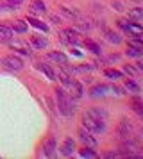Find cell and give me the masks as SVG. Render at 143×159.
Instances as JSON below:
<instances>
[{"instance_id": "f546056e", "label": "cell", "mask_w": 143, "mask_h": 159, "mask_svg": "<svg viewBox=\"0 0 143 159\" xmlns=\"http://www.w3.org/2000/svg\"><path fill=\"white\" fill-rule=\"evenodd\" d=\"M25 29H27V25H25L23 22H16L14 23V30H16V32H25Z\"/></svg>"}, {"instance_id": "83f0119b", "label": "cell", "mask_w": 143, "mask_h": 159, "mask_svg": "<svg viewBox=\"0 0 143 159\" xmlns=\"http://www.w3.org/2000/svg\"><path fill=\"white\" fill-rule=\"evenodd\" d=\"M104 73L109 79H122V72H118V70H106Z\"/></svg>"}, {"instance_id": "ac0fdd59", "label": "cell", "mask_w": 143, "mask_h": 159, "mask_svg": "<svg viewBox=\"0 0 143 159\" xmlns=\"http://www.w3.org/2000/svg\"><path fill=\"white\" fill-rule=\"evenodd\" d=\"M129 18H132L134 22H140V20L143 18V9H141V7L131 9V11H129Z\"/></svg>"}, {"instance_id": "7402d4cb", "label": "cell", "mask_w": 143, "mask_h": 159, "mask_svg": "<svg viewBox=\"0 0 143 159\" xmlns=\"http://www.w3.org/2000/svg\"><path fill=\"white\" fill-rule=\"evenodd\" d=\"M106 38L111 43H120V36H118L116 32H113V30H109V29H106Z\"/></svg>"}, {"instance_id": "ffe728a7", "label": "cell", "mask_w": 143, "mask_h": 159, "mask_svg": "<svg viewBox=\"0 0 143 159\" xmlns=\"http://www.w3.org/2000/svg\"><path fill=\"white\" fill-rule=\"evenodd\" d=\"M32 45H34L36 48H45L48 41H47V38H41V36H34L32 38Z\"/></svg>"}, {"instance_id": "1f68e13d", "label": "cell", "mask_w": 143, "mask_h": 159, "mask_svg": "<svg viewBox=\"0 0 143 159\" xmlns=\"http://www.w3.org/2000/svg\"><path fill=\"white\" fill-rule=\"evenodd\" d=\"M129 45L131 47H136V48H143V43L140 39H132V41H129Z\"/></svg>"}, {"instance_id": "5bb4252c", "label": "cell", "mask_w": 143, "mask_h": 159, "mask_svg": "<svg viewBox=\"0 0 143 159\" xmlns=\"http://www.w3.org/2000/svg\"><path fill=\"white\" fill-rule=\"evenodd\" d=\"M88 115L93 116L95 120H99V122H102V123H106V120H107L106 111H102V109H90V111H88Z\"/></svg>"}, {"instance_id": "30bf717a", "label": "cell", "mask_w": 143, "mask_h": 159, "mask_svg": "<svg viewBox=\"0 0 143 159\" xmlns=\"http://www.w3.org/2000/svg\"><path fill=\"white\" fill-rule=\"evenodd\" d=\"M48 57L52 59V61H56V63H59L61 66H66L68 65V57L64 56L63 52H50Z\"/></svg>"}, {"instance_id": "5b68a950", "label": "cell", "mask_w": 143, "mask_h": 159, "mask_svg": "<svg viewBox=\"0 0 143 159\" xmlns=\"http://www.w3.org/2000/svg\"><path fill=\"white\" fill-rule=\"evenodd\" d=\"M7 43L11 45V48L16 52H20V54H25V56H30V47H29L25 41H20V39H14V41H7Z\"/></svg>"}, {"instance_id": "d6986e66", "label": "cell", "mask_w": 143, "mask_h": 159, "mask_svg": "<svg viewBox=\"0 0 143 159\" xmlns=\"http://www.w3.org/2000/svg\"><path fill=\"white\" fill-rule=\"evenodd\" d=\"M29 23H30L32 27H36V29L43 30V32H47V30H48L47 23H45V22H39V20H36V18H29Z\"/></svg>"}, {"instance_id": "8fae6325", "label": "cell", "mask_w": 143, "mask_h": 159, "mask_svg": "<svg viewBox=\"0 0 143 159\" xmlns=\"http://www.w3.org/2000/svg\"><path fill=\"white\" fill-rule=\"evenodd\" d=\"M75 150V143H73V139L68 138V139H64L63 147H61V154L63 156H72V152Z\"/></svg>"}, {"instance_id": "603a6c76", "label": "cell", "mask_w": 143, "mask_h": 159, "mask_svg": "<svg viewBox=\"0 0 143 159\" xmlns=\"http://www.w3.org/2000/svg\"><path fill=\"white\" fill-rule=\"evenodd\" d=\"M79 154H81L82 157H90V159H95V157H97V154H95L93 150H90L88 147H84V148H81V152H79Z\"/></svg>"}, {"instance_id": "d6a6232c", "label": "cell", "mask_w": 143, "mask_h": 159, "mask_svg": "<svg viewBox=\"0 0 143 159\" xmlns=\"http://www.w3.org/2000/svg\"><path fill=\"white\" fill-rule=\"evenodd\" d=\"M7 2H9V6H13V7H18V6H20L23 0H7Z\"/></svg>"}, {"instance_id": "9a60e30c", "label": "cell", "mask_w": 143, "mask_h": 159, "mask_svg": "<svg viewBox=\"0 0 143 159\" xmlns=\"http://www.w3.org/2000/svg\"><path fill=\"white\" fill-rule=\"evenodd\" d=\"M39 70H41L45 75H47V79L56 80V72H54V70H52L48 65H45V63H39Z\"/></svg>"}, {"instance_id": "4316f807", "label": "cell", "mask_w": 143, "mask_h": 159, "mask_svg": "<svg viewBox=\"0 0 143 159\" xmlns=\"http://www.w3.org/2000/svg\"><path fill=\"white\" fill-rule=\"evenodd\" d=\"M84 47L90 48L91 52H95V54H100V47L97 43H93V41H84Z\"/></svg>"}, {"instance_id": "6da1fadb", "label": "cell", "mask_w": 143, "mask_h": 159, "mask_svg": "<svg viewBox=\"0 0 143 159\" xmlns=\"http://www.w3.org/2000/svg\"><path fill=\"white\" fill-rule=\"evenodd\" d=\"M56 97H57V107L63 113L64 116H72L73 115V107H72L70 102V95L64 91L63 88H57L56 89Z\"/></svg>"}, {"instance_id": "7a4b0ae2", "label": "cell", "mask_w": 143, "mask_h": 159, "mask_svg": "<svg viewBox=\"0 0 143 159\" xmlns=\"http://www.w3.org/2000/svg\"><path fill=\"white\" fill-rule=\"evenodd\" d=\"M82 125H84V129L90 130V132H102V130H104V123L99 122V120H95V118L90 116L88 113L82 116Z\"/></svg>"}, {"instance_id": "836d02e7", "label": "cell", "mask_w": 143, "mask_h": 159, "mask_svg": "<svg viewBox=\"0 0 143 159\" xmlns=\"http://www.w3.org/2000/svg\"><path fill=\"white\" fill-rule=\"evenodd\" d=\"M107 159H113V157H118V154H106Z\"/></svg>"}, {"instance_id": "d4e9b609", "label": "cell", "mask_w": 143, "mask_h": 159, "mask_svg": "<svg viewBox=\"0 0 143 159\" xmlns=\"http://www.w3.org/2000/svg\"><path fill=\"white\" fill-rule=\"evenodd\" d=\"M125 88L129 91H132V93H140V86L136 82H132V80H125Z\"/></svg>"}, {"instance_id": "4fadbf2b", "label": "cell", "mask_w": 143, "mask_h": 159, "mask_svg": "<svg viewBox=\"0 0 143 159\" xmlns=\"http://www.w3.org/2000/svg\"><path fill=\"white\" fill-rule=\"evenodd\" d=\"M13 38V29H9L6 25H0V43H7Z\"/></svg>"}, {"instance_id": "8992f818", "label": "cell", "mask_w": 143, "mask_h": 159, "mask_svg": "<svg viewBox=\"0 0 143 159\" xmlns=\"http://www.w3.org/2000/svg\"><path fill=\"white\" fill-rule=\"evenodd\" d=\"M79 138H81V141H82L86 147H97V139L91 136V132H90V130L81 129V130H79Z\"/></svg>"}, {"instance_id": "4dcf8cb0", "label": "cell", "mask_w": 143, "mask_h": 159, "mask_svg": "<svg viewBox=\"0 0 143 159\" xmlns=\"http://www.w3.org/2000/svg\"><path fill=\"white\" fill-rule=\"evenodd\" d=\"M123 72L129 73V75H136V73H138V70H136V68H132L131 65H125V66H123Z\"/></svg>"}, {"instance_id": "e0dca14e", "label": "cell", "mask_w": 143, "mask_h": 159, "mask_svg": "<svg viewBox=\"0 0 143 159\" xmlns=\"http://www.w3.org/2000/svg\"><path fill=\"white\" fill-rule=\"evenodd\" d=\"M30 11H32V13H39V15H43V13L47 11V7H45V4H43L41 0H34V2H32V7H30Z\"/></svg>"}, {"instance_id": "44dd1931", "label": "cell", "mask_w": 143, "mask_h": 159, "mask_svg": "<svg viewBox=\"0 0 143 159\" xmlns=\"http://www.w3.org/2000/svg\"><path fill=\"white\" fill-rule=\"evenodd\" d=\"M141 54H143V48H136V47L129 45V50H127L129 57H141Z\"/></svg>"}, {"instance_id": "3957f363", "label": "cell", "mask_w": 143, "mask_h": 159, "mask_svg": "<svg viewBox=\"0 0 143 159\" xmlns=\"http://www.w3.org/2000/svg\"><path fill=\"white\" fill-rule=\"evenodd\" d=\"M2 65L6 66L7 70H14V72H18L23 68V61H21L18 56H6V57L2 59Z\"/></svg>"}, {"instance_id": "cb8c5ba5", "label": "cell", "mask_w": 143, "mask_h": 159, "mask_svg": "<svg viewBox=\"0 0 143 159\" xmlns=\"http://www.w3.org/2000/svg\"><path fill=\"white\" fill-rule=\"evenodd\" d=\"M61 11H63V13L68 16V18H73V20H77L79 16H81L77 11H73V9H68V7H61Z\"/></svg>"}, {"instance_id": "f1b7e54d", "label": "cell", "mask_w": 143, "mask_h": 159, "mask_svg": "<svg viewBox=\"0 0 143 159\" xmlns=\"http://www.w3.org/2000/svg\"><path fill=\"white\" fill-rule=\"evenodd\" d=\"M59 79H61V82H63L64 86H68V84H70V75H68V73H64V72H59Z\"/></svg>"}, {"instance_id": "2e32d148", "label": "cell", "mask_w": 143, "mask_h": 159, "mask_svg": "<svg viewBox=\"0 0 143 159\" xmlns=\"http://www.w3.org/2000/svg\"><path fill=\"white\" fill-rule=\"evenodd\" d=\"M106 91H109V88L104 86V84H99V86H95L90 89V95L91 97H99V95H106Z\"/></svg>"}, {"instance_id": "484cf974", "label": "cell", "mask_w": 143, "mask_h": 159, "mask_svg": "<svg viewBox=\"0 0 143 159\" xmlns=\"http://www.w3.org/2000/svg\"><path fill=\"white\" fill-rule=\"evenodd\" d=\"M132 106H134V111L138 113V115H143V107H141V100L138 98V97H134L132 98Z\"/></svg>"}, {"instance_id": "277c9868", "label": "cell", "mask_w": 143, "mask_h": 159, "mask_svg": "<svg viewBox=\"0 0 143 159\" xmlns=\"http://www.w3.org/2000/svg\"><path fill=\"white\" fill-rule=\"evenodd\" d=\"M63 41H66V43H81L82 41V38H81V34H79L77 30L73 29H64L63 30Z\"/></svg>"}, {"instance_id": "7c38bea8", "label": "cell", "mask_w": 143, "mask_h": 159, "mask_svg": "<svg viewBox=\"0 0 143 159\" xmlns=\"http://www.w3.org/2000/svg\"><path fill=\"white\" fill-rule=\"evenodd\" d=\"M132 127H131V123L127 122V120H122V123H120V136H122V139H125V138H131L132 134Z\"/></svg>"}, {"instance_id": "9c48e42d", "label": "cell", "mask_w": 143, "mask_h": 159, "mask_svg": "<svg viewBox=\"0 0 143 159\" xmlns=\"http://www.w3.org/2000/svg\"><path fill=\"white\" fill-rule=\"evenodd\" d=\"M125 30H127L129 34L136 36V38H140V36H141V32H143L140 22H129V23H127V29H125Z\"/></svg>"}, {"instance_id": "52a82bcc", "label": "cell", "mask_w": 143, "mask_h": 159, "mask_svg": "<svg viewBox=\"0 0 143 159\" xmlns=\"http://www.w3.org/2000/svg\"><path fill=\"white\" fill-rule=\"evenodd\" d=\"M56 148H57V143H56V138H48L45 145H43V154L47 156V157H52L54 154H56Z\"/></svg>"}, {"instance_id": "ba28073f", "label": "cell", "mask_w": 143, "mask_h": 159, "mask_svg": "<svg viewBox=\"0 0 143 159\" xmlns=\"http://www.w3.org/2000/svg\"><path fill=\"white\" fill-rule=\"evenodd\" d=\"M68 88H70V97H73V98H81L82 97V86H81V82L70 80Z\"/></svg>"}]
</instances>
